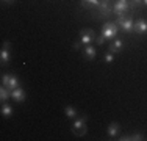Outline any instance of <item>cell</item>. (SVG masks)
Here are the masks:
<instances>
[{"instance_id":"obj_1","label":"cell","mask_w":147,"mask_h":141,"mask_svg":"<svg viewBox=\"0 0 147 141\" xmlns=\"http://www.w3.org/2000/svg\"><path fill=\"white\" fill-rule=\"evenodd\" d=\"M114 22L119 25V28H122V31L125 33H133V28H135V20L131 17V13H125L121 16H116Z\"/></svg>"},{"instance_id":"obj_2","label":"cell","mask_w":147,"mask_h":141,"mask_svg":"<svg viewBox=\"0 0 147 141\" xmlns=\"http://www.w3.org/2000/svg\"><path fill=\"white\" fill-rule=\"evenodd\" d=\"M72 133L77 136H85L88 129H86V116H82V118H75L74 124L71 127Z\"/></svg>"},{"instance_id":"obj_3","label":"cell","mask_w":147,"mask_h":141,"mask_svg":"<svg viewBox=\"0 0 147 141\" xmlns=\"http://www.w3.org/2000/svg\"><path fill=\"white\" fill-rule=\"evenodd\" d=\"M97 9H99L97 19H108L114 14V6L111 5V2H107V0H102Z\"/></svg>"},{"instance_id":"obj_4","label":"cell","mask_w":147,"mask_h":141,"mask_svg":"<svg viewBox=\"0 0 147 141\" xmlns=\"http://www.w3.org/2000/svg\"><path fill=\"white\" fill-rule=\"evenodd\" d=\"M117 31H119V25H117L116 22H111V20L105 22V25H103V28H102L103 38H105V39H111V41L116 38Z\"/></svg>"},{"instance_id":"obj_5","label":"cell","mask_w":147,"mask_h":141,"mask_svg":"<svg viewBox=\"0 0 147 141\" xmlns=\"http://www.w3.org/2000/svg\"><path fill=\"white\" fill-rule=\"evenodd\" d=\"M2 85H3V86H6L8 89H11V91L20 86L17 77L13 75V74H3V75H2Z\"/></svg>"},{"instance_id":"obj_6","label":"cell","mask_w":147,"mask_h":141,"mask_svg":"<svg viewBox=\"0 0 147 141\" xmlns=\"http://www.w3.org/2000/svg\"><path fill=\"white\" fill-rule=\"evenodd\" d=\"M80 41H82L83 45H88L91 42L96 41V33H94V30H91V28H83V30H80Z\"/></svg>"},{"instance_id":"obj_7","label":"cell","mask_w":147,"mask_h":141,"mask_svg":"<svg viewBox=\"0 0 147 141\" xmlns=\"http://www.w3.org/2000/svg\"><path fill=\"white\" fill-rule=\"evenodd\" d=\"M130 13V0H116L114 3V14L121 16V14Z\"/></svg>"},{"instance_id":"obj_8","label":"cell","mask_w":147,"mask_h":141,"mask_svg":"<svg viewBox=\"0 0 147 141\" xmlns=\"http://www.w3.org/2000/svg\"><path fill=\"white\" fill-rule=\"evenodd\" d=\"M11 44H9V41H5L2 45V52H0V60H2V66H6L9 63V60H11Z\"/></svg>"},{"instance_id":"obj_9","label":"cell","mask_w":147,"mask_h":141,"mask_svg":"<svg viewBox=\"0 0 147 141\" xmlns=\"http://www.w3.org/2000/svg\"><path fill=\"white\" fill-rule=\"evenodd\" d=\"M124 47H125V44H124V41L122 39H117V38H114L113 41H111V44H110V47H108V52H111V54H121L122 50H124Z\"/></svg>"},{"instance_id":"obj_10","label":"cell","mask_w":147,"mask_h":141,"mask_svg":"<svg viewBox=\"0 0 147 141\" xmlns=\"http://www.w3.org/2000/svg\"><path fill=\"white\" fill-rule=\"evenodd\" d=\"M11 99L14 102H17V104H22V102H25V99H27V94H25V91L22 89V88H16V89H13L11 91Z\"/></svg>"},{"instance_id":"obj_11","label":"cell","mask_w":147,"mask_h":141,"mask_svg":"<svg viewBox=\"0 0 147 141\" xmlns=\"http://www.w3.org/2000/svg\"><path fill=\"white\" fill-rule=\"evenodd\" d=\"M133 31H136L138 35H146L147 33V20L146 19H141V17H139V19H136Z\"/></svg>"},{"instance_id":"obj_12","label":"cell","mask_w":147,"mask_h":141,"mask_svg":"<svg viewBox=\"0 0 147 141\" xmlns=\"http://www.w3.org/2000/svg\"><path fill=\"white\" fill-rule=\"evenodd\" d=\"M83 55H85V58L88 60V61H92L94 58H96V55H97V50H96V47L94 45H85V49H83Z\"/></svg>"},{"instance_id":"obj_13","label":"cell","mask_w":147,"mask_h":141,"mask_svg":"<svg viewBox=\"0 0 147 141\" xmlns=\"http://www.w3.org/2000/svg\"><path fill=\"white\" fill-rule=\"evenodd\" d=\"M119 130H121L119 122H111V124L108 125V129H107V133H108V136H111V138H116V136L119 135Z\"/></svg>"},{"instance_id":"obj_14","label":"cell","mask_w":147,"mask_h":141,"mask_svg":"<svg viewBox=\"0 0 147 141\" xmlns=\"http://www.w3.org/2000/svg\"><path fill=\"white\" fill-rule=\"evenodd\" d=\"M100 2L102 0H80L82 6H85V8H99Z\"/></svg>"},{"instance_id":"obj_15","label":"cell","mask_w":147,"mask_h":141,"mask_svg":"<svg viewBox=\"0 0 147 141\" xmlns=\"http://www.w3.org/2000/svg\"><path fill=\"white\" fill-rule=\"evenodd\" d=\"M9 97H11V89H8L6 86H3V85H2V88H0V100L6 102Z\"/></svg>"},{"instance_id":"obj_16","label":"cell","mask_w":147,"mask_h":141,"mask_svg":"<svg viewBox=\"0 0 147 141\" xmlns=\"http://www.w3.org/2000/svg\"><path fill=\"white\" fill-rule=\"evenodd\" d=\"M64 113H66V116H67L69 119H75L77 118V108L75 107H71V105H67V107L64 108Z\"/></svg>"},{"instance_id":"obj_17","label":"cell","mask_w":147,"mask_h":141,"mask_svg":"<svg viewBox=\"0 0 147 141\" xmlns=\"http://www.w3.org/2000/svg\"><path fill=\"white\" fill-rule=\"evenodd\" d=\"M2 115L5 116V118H11V116H13V107H11V105H8V104H5V102H3V105H2Z\"/></svg>"},{"instance_id":"obj_18","label":"cell","mask_w":147,"mask_h":141,"mask_svg":"<svg viewBox=\"0 0 147 141\" xmlns=\"http://www.w3.org/2000/svg\"><path fill=\"white\" fill-rule=\"evenodd\" d=\"M142 5V0H130V11H135V9H139Z\"/></svg>"},{"instance_id":"obj_19","label":"cell","mask_w":147,"mask_h":141,"mask_svg":"<svg viewBox=\"0 0 147 141\" xmlns=\"http://www.w3.org/2000/svg\"><path fill=\"white\" fill-rule=\"evenodd\" d=\"M142 140H146V138H144V135H142L141 132L131 133V141H142Z\"/></svg>"},{"instance_id":"obj_20","label":"cell","mask_w":147,"mask_h":141,"mask_svg":"<svg viewBox=\"0 0 147 141\" xmlns=\"http://www.w3.org/2000/svg\"><path fill=\"white\" fill-rule=\"evenodd\" d=\"M105 63H108V64L114 63V54H111V52H107V54H105Z\"/></svg>"},{"instance_id":"obj_21","label":"cell","mask_w":147,"mask_h":141,"mask_svg":"<svg viewBox=\"0 0 147 141\" xmlns=\"http://www.w3.org/2000/svg\"><path fill=\"white\" fill-rule=\"evenodd\" d=\"M105 38H103V35H100V36H96V42H97V45H103L105 44Z\"/></svg>"},{"instance_id":"obj_22","label":"cell","mask_w":147,"mask_h":141,"mask_svg":"<svg viewBox=\"0 0 147 141\" xmlns=\"http://www.w3.org/2000/svg\"><path fill=\"white\" fill-rule=\"evenodd\" d=\"M82 41H77V42H74V44H72V49H74V50H80V49H82Z\"/></svg>"},{"instance_id":"obj_23","label":"cell","mask_w":147,"mask_h":141,"mask_svg":"<svg viewBox=\"0 0 147 141\" xmlns=\"http://www.w3.org/2000/svg\"><path fill=\"white\" fill-rule=\"evenodd\" d=\"M119 141H131V135H122L121 138H117Z\"/></svg>"},{"instance_id":"obj_24","label":"cell","mask_w":147,"mask_h":141,"mask_svg":"<svg viewBox=\"0 0 147 141\" xmlns=\"http://www.w3.org/2000/svg\"><path fill=\"white\" fill-rule=\"evenodd\" d=\"M2 2H3V3H9V5H11V3H14L16 0H2Z\"/></svg>"},{"instance_id":"obj_25","label":"cell","mask_w":147,"mask_h":141,"mask_svg":"<svg viewBox=\"0 0 147 141\" xmlns=\"http://www.w3.org/2000/svg\"><path fill=\"white\" fill-rule=\"evenodd\" d=\"M142 5H144V6H147V0H142Z\"/></svg>"},{"instance_id":"obj_26","label":"cell","mask_w":147,"mask_h":141,"mask_svg":"<svg viewBox=\"0 0 147 141\" xmlns=\"http://www.w3.org/2000/svg\"><path fill=\"white\" fill-rule=\"evenodd\" d=\"M107 2H110V0H107Z\"/></svg>"}]
</instances>
